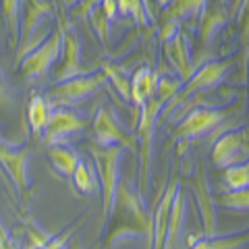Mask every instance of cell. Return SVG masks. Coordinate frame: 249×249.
Here are the masks:
<instances>
[{
    "mask_svg": "<svg viewBox=\"0 0 249 249\" xmlns=\"http://www.w3.org/2000/svg\"><path fill=\"white\" fill-rule=\"evenodd\" d=\"M216 204L229 210H249V187L243 189H229L227 193H218L214 196Z\"/></svg>",
    "mask_w": 249,
    "mask_h": 249,
    "instance_id": "obj_27",
    "label": "cell"
},
{
    "mask_svg": "<svg viewBox=\"0 0 249 249\" xmlns=\"http://www.w3.org/2000/svg\"><path fill=\"white\" fill-rule=\"evenodd\" d=\"M73 178H75V187L81 193H96L100 189V177L93 175V170L85 162H79Z\"/></svg>",
    "mask_w": 249,
    "mask_h": 249,
    "instance_id": "obj_28",
    "label": "cell"
},
{
    "mask_svg": "<svg viewBox=\"0 0 249 249\" xmlns=\"http://www.w3.org/2000/svg\"><path fill=\"white\" fill-rule=\"evenodd\" d=\"M181 189V178L175 177L164 189V196L156 204L154 210V232H152V247L150 249H164V241L168 235V220H170V210H173L177 191Z\"/></svg>",
    "mask_w": 249,
    "mask_h": 249,
    "instance_id": "obj_16",
    "label": "cell"
},
{
    "mask_svg": "<svg viewBox=\"0 0 249 249\" xmlns=\"http://www.w3.org/2000/svg\"><path fill=\"white\" fill-rule=\"evenodd\" d=\"M2 4V17L6 23V31L11 37V46L19 48L21 40V0H0Z\"/></svg>",
    "mask_w": 249,
    "mask_h": 249,
    "instance_id": "obj_23",
    "label": "cell"
},
{
    "mask_svg": "<svg viewBox=\"0 0 249 249\" xmlns=\"http://www.w3.org/2000/svg\"><path fill=\"white\" fill-rule=\"evenodd\" d=\"M235 65L232 58L227 60H208L201 62V65L196 69V73L191 75V79H187L181 88V93L185 96H191V93L197 91H206V89H216L224 79H227L229 71Z\"/></svg>",
    "mask_w": 249,
    "mask_h": 249,
    "instance_id": "obj_12",
    "label": "cell"
},
{
    "mask_svg": "<svg viewBox=\"0 0 249 249\" xmlns=\"http://www.w3.org/2000/svg\"><path fill=\"white\" fill-rule=\"evenodd\" d=\"M222 178H224L227 189H243V187H249V160L245 164L224 168Z\"/></svg>",
    "mask_w": 249,
    "mask_h": 249,
    "instance_id": "obj_29",
    "label": "cell"
},
{
    "mask_svg": "<svg viewBox=\"0 0 249 249\" xmlns=\"http://www.w3.org/2000/svg\"><path fill=\"white\" fill-rule=\"evenodd\" d=\"M91 142L96 145H123L127 150H137V137L127 133L121 127V121L110 108H98L96 116L91 121Z\"/></svg>",
    "mask_w": 249,
    "mask_h": 249,
    "instance_id": "obj_9",
    "label": "cell"
},
{
    "mask_svg": "<svg viewBox=\"0 0 249 249\" xmlns=\"http://www.w3.org/2000/svg\"><path fill=\"white\" fill-rule=\"evenodd\" d=\"M48 158L52 162V166L65 177H73L77 166H79V162H81L77 150H73V147L67 145V143L50 145L48 147Z\"/></svg>",
    "mask_w": 249,
    "mask_h": 249,
    "instance_id": "obj_22",
    "label": "cell"
},
{
    "mask_svg": "<svg viewBox=\"0 0 249 249\" xmlns=\"http://www.w3.org/2000/svg\"><path fill=\"white\" fill-rule=\"evenodd\" d=\"M193 193H196V201H197V208H199V216H201V224H204V237H216V222H218V214H216V199H214V193L210 189V183H208V177H206V170L204 166H197V173L196 178H193Z\"/></svg>",
    "mask_w": 249,
    "mask_h": 249,
    "instance_id": "obj_14",
    "label": "cell"
},
{
    "mask_svg": "<svg viewBox=\"0 0 249 249\" xmlns=\"http://www.w3.org/2000/svg\"><path fill=\"white\" fill-rule=\"evenodd\" d=\"M52 108L54 104L50 102L46 96H34L29 100V108H27V121H29V127L34 131V139L42 137V133L46 131L50 123V116H52Z\"/></svg>",
    "mask_w": 249,
    "mask_h": 249,
    "instance_id": "obj_19",
    "label": "cell"
},
{
    "mask_svg": "<svg viewBox=\"0 0 249 249\" xmlns=\"http://www.w3.org/2000/svg\"><path fill=\"white\" fill-rule=\"evenodd\" d=\"M183 21H178V19H160V25H158V40L160 44L164 46L166 42H170L173 37L178 34V31L183 29L181 25Z\"/></svg>",
    "mask_w": 249,
    "mask_h": 249,
    "instance_id": "obj_32",
    "label": "cell"
},
{
    "mask_svg": "<svg viewBox=\"0 0 249 249\" xmlns=\"http://www.w3.org/2000/svg\"><path fill=\"white\" fill-rule=\"evenodd\" d=\"M220 2H222V4H227V6H231V2H232V0H220Z\"/></svg>",
    "mask_w": 249,
    "mask_h": 249,
    "instance_id": "obj_40",
    "label": "cell"
},
{
    "mask_svg": "<svg viewBox=\"0 0 249 249\" xmlns=\"http://www.w3.org/2000/svg\"><path fill=\"white\" fill-rule=\"evenodd\" d=\"M13 104H15L13 88H11V83L6 81L2 71H0V110H9V108H13Z\"/></svg>",
    "mask_w": 249,
    "mask_h": 249,
    "instance_id": "obj_33",
    "label": "cell"
},
{
    "mask_svg": "<svg viewBox=\"0 0 249 249\" xmlns=\"http://www.w3.org/2000/svg\"><path fill=\"white\" fill-rule=\"evenodd\" d=\"M77 227H79V222H75V224H71L67 231H62L60 235H56V237H52L50 239V243L48 245H44L42 249H65V245H67V241L73 237V232L77 231Z\"/></svg>",
    "mask_w": 249,
    "mask_h": 249,
    "instance_id": "obj_35",
    "label": "cell"
},
{
    "mask_svg": "<svg viewBox=\"0 0 249 249\" xmlns=\"http://www.w3.org/2000/svg\"><path fill=\"white\" fill-rule=\"evenodd\" d=\"M231 13H229V6L222 4L220 0H210V2L206 4L204 13H201V17L197 21V42H199V52H197V60H196V69L201 65V60H204L206 56V50L212 46L214 37L218 36V31H222L224 25L229 23Z\"/></svg>",
    "mask_w": 249,
    "mask_h": 249,
    "instance_id": "obj_11",
    "label": "cell"
},
{
    "mask_svg": "<svg viewBox=\"0 0 249 249\" xmlns=\"http://www.w3.org/2000/svg\"><path fill=\"white\" fill-rule=\"evenodd\" d=\"M185 214H187V196H185V189H183V185H181V189L177 191L173 210H170L168 235H166V241H164V249H177L178 237H181V231H183Z\"/></svg>",
    "mask_w": 249,
    "mask_h": 249,
    "instance_id": "obj_20",
    "label": "cell"
},
{
    "mask_svg": "<svg viewBox=\"0 0 249 249\" xmlns=\"http://www.w3.org/2000/svg\"><path fill=\"white\" fill-rule=\"evenodd\" d=\"M241 4H243V0H232V2H231V6H229V13H231V17H232V19H235V15L239 13Z\"/></svg>",
    "mask_w": 249,
    "mask_h": 249,
    "instance_id": "obj_37",
    "label": "cell"
},
{
    "mask_svg": "<svg viewBox=\"0 0 249 249\" xmlns=\"http://www.w3.org/2000/svg\"><path fill=\"white\" fill-rule=\"evenodd\" d=\"M210 158L216 168H231L249 160V129H229L214 139Z\"/></svg>",
    "mask_w": 249,
    "mask_h": 249,
    "instance_id": "obj_6",
    "label": "cell"
},
{
    "mask_svg": "<svg viewBox=\"0 0 249 249\" xmlns=\"http://www.w3.org/2000/svg\"><path fill=\"white\" fill-rule=\"evenodd\" d=\"M235 19L239 23V36H241V65H243L245 71L249 62V0H243Z\"/></svg>",
    "mask_w": 249,
    "mask_h": 249,
    "instance_id": "obj_26",
    "label": "cell"
},
{
    "mask_svg": "<svg viewBox=\"0 0 249 249\" xmlns=\"http://www.w3.org/2000/svg\"><path fill=\"white\" fill-rule=\"evenodd\" d=\"M0 249H17V247H15V243L11 241L9 232L4 231L2 224H0Z\"/></svg>",
    "mask_w": 249,
    "mask_h": 249,
    "instance_id": "obj_36",
    "label": "cell"
},
{
    "mask_svg": "<svg viewBox=\"0 0 249 249\" xmlns=\"http://www.w3.org/2000/svg\"><path fill=\"white\" fill-rule=\"evenodd\" d=\"M158 79H160V75L154 73L152 69H147V67L137 69L133 79H131V102H133L137 108H142L156 93Z\"/></svg>",
    "mask_w": 249,
    "mask_h": 249,
    "instance_id": "obj_18",
    "label": "cell"
},
{
    "mask_svg": "<svg viewBox=\"0 0 249 249\" xmlns=\"http://www.w3.org/2000/svg\"><path fill=\"white\" fill-rule=\"evenodd\" d=\"M25 239H27V243H25L23 249H42L44 245L50 243L52 235L50 232H46L44 229L36 227V222H27L25 224Z\"/></svg>",
    "mask_w": 249,
    "mask_h": 249,
    "instance_id": "obj_31",
    "label": "cell"
},
{
    "mask_svg": "<svg viewBox=\"0 0 249 249\" xmlns=\"http://www.w3.org/2000/svg\"><path fill=\"white\" fill-rule=\"evenodd\" d=\"M89 152L93 156L98 168V177H100V193H102V229H106L108 218L112 214V206H114V197H116V187H119L121 178H119V166H121V158L124 147L123 145H96L89 143Z\"/></svg>",
    "mask_w": 249,
    "mask_h": 249,
    "instance_id": "obj_3",
    "label": "cell"
},
{
    "mask_svg": "<svg viewBox=\"0 0 249 249\" xmlns=\"http://www.w3.org/2000/svg\"><path fill=\"white\" fill-rule=\"evenodd\" d=\"M91 73V69H85L81 65V40L77 36V31L69 27V23L65 21V48H62V62L60 67H56L54 71V81H67L73 77H81Z\"/></svg>",
    "mask_w": 249,
    "mask_h": 249,
    "instance_id": "obj_13",
    "label": "cell"
},
{
    "mask_svg": "<svg viewBox=\"0 0 249 249\" xmlns=\"http://www.w3.org/2000/svg\"><path fill=\"white\" fill-rule=\"evenodd\" d=\"M247 243H249V231L229 237H206L204 241H196L191 249H239Z\"/></svg>",
    "mask_w": 249,
    "mask_h": 249,
    "instance_id": "obj_24",
    "label": "cell"
},
{
    "mask_svg": "<svg viewBox=\"0 0 249 249\" xmlns=\"http://www.w3.org/2000/svg\"><path fill=\"white\" fill-rule=\"evenodd\" d=\"M156 2H158V6H162V9H166V6L173 2V0H156Z\"/></svg>",
    "mask_w": 249,
    "mask_h": 249,
    "instance_id": "obj_38",
    "label": "cell"
},
{
    "mask_svg": "<svg viewBox=\"0 0 249 249\" xmlns=\"http://www.w3.org/2000/svg\"><path fill=\"white\" fill-rule=\"evenodd\" d=\"M29 156H31V147H19L13 150L4 143V139L0 137V164L9 173L11 181L17 187L19 196L23 199V204L29 201L31 196V183H29Z\"/></svg>",
    "mask_w": 249,
    "mask_h": 249,
    "instance_id": "obj_10",
    "label": "cell"
},
{
    "mask_svg": "<svg viewBox=\"0 0 249 249\" xmlns=\"http://www.w3.org/2000/svg\"><path fill=\"white\" fill-rule=\"evenodd\" d=\"M85 129V121L81 116H77L75 112L67 110V108H56L50 116V123L44 131V145H56V143H65V139L69 135L77 133V131Z\"/></svg>",
    "mask_w": 249,
    "mask_h": 249,
    "instance_id": "obj_17",
    "label": "cell"
},
{
    "mask_svg": "<svg viewBox=\"0 0 249 249\" xmlns=\"http://www.w3.org/2000/svg\"><path fill=\"white\" fill-rule=\"evenodd\" d=\"M102 2L104 0H77L71 9V17H89V13Z\"/></svg>",
    "mask_w": 249,
    "mask_h": 249,
    "instance_id": "obj_34",
    "label": "cell"
},
{
    "mask_svg": "<svg viewBox=\"0 0 249 249\" xmlns=\"http://www.w3.org/2000/svg\"><path fill=\"white\" fill-rule=\"evenodd\" d=\"M208 2L210 0H173L164 9L160 19H178V21L189 19L197 25V21H199Z\"/></svg>",
    "mask_w": 249,
    "mask_h": 249,
    "instance_id": "obj_21",
    "label": "cell"
},
{
    "mask_svg": "<svg viewBox=\"0 0 249 249\" xmlns=\"http://www.w3.org/2000/svg\"><path fill=\"white\" fill-rule=\"evenodd\" d=\"M245 79L249 81V62H247V69H245Z\"/></svg>",
    "mask_w": 249,
    "mask_h": 249,
    "instance_id": "obj_39",
    "label": "cell"
},
{
    "mask_svg": "<svg viewBox=\"0 0 249 249\" xmlns=\"http://www.w3.org/2000/svg\"><path fill=\"white\" fill-rule=\"evenodd\" d=\"M102 71L106 73L108 81L114 85V89L121 93V98L127 100V102H131V81H129L127 73H124V69L112 65V62H104V65H102Z\"/></svg>",
    "mask_w": 249,
    "mask_h": 249,
    "instance_id": "obj_25",
    "label": "cell"
},
{
    "mask_svg": "<svg viewBox=\"0 0 249 249\" xmlns=\"http://www.w3.org/2000/svg\"><path fill=\"white\" fill-rule=\"evenodd\" d=\"M231 114H232V110L231 108L224 110V106L189 110L173 129V139L178 143V154H185L189 143L196 142V139L204 137V135H212L224 121L231 119Z\"/></svg>",
    "mask_w": 249,
    "mask_h": 249,
    "instance_id": "obj_4",
    "label": "cell"
},
{
    "mask_svg": "<svg viewBox=\"0 0 249 249\" xmlns=\"http://www.w3.org/2000/svg\"><path fill=\"white\" fill-rule=\"evenodd\" d=\"M106 247L112 249L127 237H145L152 247L154 232V214L143 204V193L133 189L129 181H121L116 187V197L110 214V222L106 224Z\"/></svg>",
    "mask_w": 249,
    "mask_h": 249,
    "instance_id": "obj_1",
    "label": "cell"
},
{
    "mask_svg": "<svg viewBox=\"0 0 249 249\" xmlns=\"http://www.w3.org/2000/svg\"><path fill=\"white\" fill-rule=\"evenodd\" d=\"M62 48H65V21H60L56 27H52L50 34L44 37V42L36 46L29 54H25V58L21 60L23 79L27 83L44 79L54 67V62L62 56Z\"/></svg>",
    "mask_w": 249,
    "mask_h": 249,
    "instance_id": "obj_5",
    "label": "cell"
},
{
    "mask_svg": "<svg viewBox=\"0 0 249 249\" xmlns=\"http://www.w3.org/2000/svg\"><path fill=\"white\" fill-rule=\"evenodd\" d=\"M106 81H108V77L104 71H93L88 75L73 77V79L56 83L54 88L48 89L46 98L54 104V108L56 106H71V104L81 102V100L91 96L93 91H98Z\"/></svg>",
    "mask_w": 249,
    "mask_h": 249,
    "instance_id": "obj_7",
    "label": "cell"
},
{
    "mask_svg": "<svg viewBox=\"0 0 249 249\" xmlns=\"http://www.w3.org/2000/svg\"><path fill=\"white\" fill-rule=\"evenodd\" d=\"M52 15L50 0H21V40L17 48V60L21 62L36 46L42 42L37 40V29L42 21Z\"/></svg>",
    "mask_w": 249,
    "mask_h": 249,
    "instance_id": "obj_8",
    "label": "cell"
},
{
    "mask_svg": "<svg viewBox=\"0 0 249 249\" xmlns=\"http://www.w3.org/2000/svg\"><path fill=\"white\" fill-rule=\"evenodd\" d=\"M164 56L183 83L196 73V60L191 56V37L185 29H181L173 40L164 44Z\"/></svg>",
    "mask_w": 249,
    "mask_h": 249,
    "instance_id": "obj_15",
    "label": "cell"
},
{
    "mask_svg": "<svg viewBox=\"0 0 249 249\" xmlns=\"http://www.w3.org/2000/svg\"><path fill=\"white\" fill-rule=\"evenodd\" d=\"M183 88V81L175 77L162 75L156 85V93L139 108V123H137V154H139V191H147L150 183V168H152V152H154V135L158 127L160 114L164 106L173 100Z\"/></svg>",
    "mask_w": 249,
    "mask_h": 249,
    "instance_id": "obj_2",
    "label": "cell"
},
{
    "mask_svg": "<svg viewBox=\"0 0 249 249\" xmlns=\"http://www.w3.org/2000/svg\"><path fill=\"white\" fill-rule=\"evenodd\" d=\"M89 19H91L93 31H96L98 37H100V42H102L104 46H108V42H110V29H108V23H110V19L106 17L102 4L96 6V9L89 13Z\"/></svg>",
    "mask_w": 249,
    "mask_h": 249,
    "instance_id": "obj_30",
    "label": "cell"
}]
</instances>
